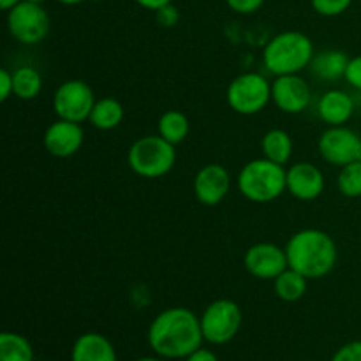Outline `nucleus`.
<instances>
[{
  "mask_svg": "<svg viewBox=\"0 0 361 361\" xmlns=\"http://www.w3.org/2000/svg\"><path fill=\"white\" fill-rule=\"evenodd\" d=\"M314 59V44L303 32L288 30L270 39L263 49L264 67L274 76L300 74Z\"/></svg>",
  "mask_w": 361,
  "mask_h": 361,
  "instance_id": "7ed1b4c3",
  "label": "nucleus"
},
{
  "mask_svg": "<svg viewBox=\"0 0 361 361\" xmlns=\"http://www.w3.org/2000/svg\"><path fill=\"white\" fill-rule=\"evenodd\" d=\"M231 178L221 164H207L194 176V194L197 201L207 207H215L221 203L229 192Z\"/></svg>",
  "mask_w": 361,
  "mask_h": 361,
  "instance_id": "4468645a",
  "label": "nucleus"
},
{
  "mask_svg": "<svg viewBox=\"0 0 361 361\" xmlns=\"http://www.w3.org/2000/svg\"><path fill=\"white\" fill-rule=\"evenodd\" d=\"M201 319L204 341L214 345H222L231 342L242 328V309L233 300H215L204 309Z\"/></svg>",
  "mask_w": 361,
  "mask_h": 361,
  "instance_id": "0eeeda50",
  "label": "nucleus"
},
{
  "mask_svg": "<svg viewBox=\"0 0 361 361\" xmlns=\"http://www.w3.org/2000/svg\"><path fill=\"white\" fill-rule=\"evenodd\" d=\"M94 104V90L83 80L63 81L53 94V109L56 116L69 122L81 123L90 118Z\"/></svg>",
  "mask_w": 361,
  "mask_h": 361,
  "instance_id": "1a4fd4ad",
  "label": "nucleus"
},
{
  "mask_svg": "<svg viewBox=\"0 0 361 361\" xmlns=\"http://www.w3.org/2000/svg\"><path fill=\"white\" fill-rule=\"evenodd\" d=\"M71 361H118V358L109 338L90 331L76 338L71 351Z\"/></svg>",
  "mask_w": 361,
  "mask_h": 361,
  "instance_id": "f3484780",
  "label": "nucleus"
},
{
  "mask_svg": "<svg viewBox=\"0 0 361 361\" xmlns=\"http://www.w3.org/2000/svg\"><path fill=\"white\" fill-rule=\"evenodd\" d=\"M21 0H0V7H2L4 11H11L14 6H18Z\"/></svg>",
  "mask_w": 361,
  "mask_h": 361,
  "instance_id": "72a5a7b5",
  "label": "nucleus"
},
{
  "mask_svg": "<svg viewBox=\"0 0 361 361\" xmlns=\"http://www.w3.org/2000/svg\"><path fill=\"white\" fill-rule=\"evenodd\" d=\"M331 361H361V341L349 342L342 345L334 355Z\"/></svg>",
  "mask_w": 361,
  "mask_h": 361,
  "instance_id": "bb28decb",
  "label": "nucleus"
},
{
  "mask_svg": "<svg viewBox=\"0 0 361 361\" xmlns=\"http://www.w3.org/2000/svg\"><path fill=\"white\" fill-rule=\"evenodd\" d=\"M185 361H219V358L214 355V353L208 351V349L200 348L197 351H194L192 355L187 356Z\"/></svg>",
  "mask_w": 361,
  "mask_h": 361,
  "instance_id": "2f4dec72",
  "label": "nucleus"
},
{
  "mask_svg": "<svg viewBox=\"0 0 361 361\" xmlns=\"http://www.w3.org/2000/svg\"><path fill=\"white\" fill-rule=\"evenodd\" d=\"M349 56L341 49H326L314 55L310 62V71L316 78L323 81H337L345 76Z\"/></svg>",
  "mask_w": 361,
  "mask_h": 361,
  "instance_id": "a211bd4d",
  "label": "nucleus"
},
{
  "mask_svg": "<svg viewBox=\"0 0 361 361\" xmlns=\"http://www.w3.org/2000/svg\"><path fill=\"white\" fill-rule=\"evenodd\" d=\"M176 161L175 145L162 136H145L133 143L127 152V162L136 175L159 178L168 175Z\"/></svg>",
  "mask_w": 361,
  "mask_h": 361,
  "instance_id": "39448f33",
  "label": "nucleus"
},
{
  "mask_svg": "<svg viewBox=\"0 0 361 361\" xmlns=\"http://www.w3.org/2000/svg\"><path fill=\"white\" fill-rule=\"evenodd\" d=\"M14 95L21 101H32L42 90V76L35 67L21 66L13 73Z\"/></svg>",
  "mask_w": 361,
  "mask_h": 361,
  "instance_id": "b1692460",
  "label": "nucleus"
},
{
  "mask_svg": "<svg viewBox=\"0 0 361 361\" xmlns=\"http://www.w3.org/2000/svg\"><path fill=\"white\" fill-rule=\"evenodd\" d=\"M228 6L238 14H252L264 4V0H226Z\"/></svg>",
  "mask_w": 361,
  "mask_h": 361,
  "instance_id": "c756f323",
  "label": "nucleus"
},
{
  "mask_svg": "<svg viewBox=\"0 0 361 361\" xmlns=\"http://www.w3.org/2000/svg\"><path fill=\"white\" fill-rule=\"evenodd\" d=\"M319 155L331 166L351 164L361 161V137L345 126H335L324 130L317 141Z\"/></svg>",
  "mask_w": 361,
  "mask_h": 361,
  "instance_id": "9d476101",
  "label": "nucleus"
},
{
  "mask_svg": "<svg viewBox=\"0 0 361 361\" xmlns=\"http://www.w3.org/2000/svg\"><path fill=\"white\" fill-rule=\"evenodd\" d=\"M289 268L307 279H321L330 274L338 259L337 243L321 229H302L286 245Z\"/></svg>",
  "mask_w": 361,
  "mask_h": 361,
  "instance_id": "f03ea898",
  "label": "nucleus"
},
{
  "mask_svg": "<svg viewBox=\"0 0 361 361\" xmlns=\"http://www.w3.org/2000/svg\"><path fill=\"white\" fill-rule=\"evenodd\" d=\"M353 0H312V7L321 16H338L345 13Z\"/></svg>",
  "mask_w": 361,
  "mask_h": 361,
  "instance_id": "a878e982",
  "label": "nucleus"
},
{
  "mask_svg": "<svg viewBox=\"0 0 361 361\" xmlns=\"http://www.w3.org/2000/svg\"><path fill=\"white\" fill-rule=\"evenodd\" d=\"M0 361H34V349L28 338L4 331L0 335Z\"/></svg>",
  "mask_w": 361,
  "mask_h": 361,
  "instance_id": "5701e85b",
  "label": "nucleus"
},
{
  "mask_svg": "<svg viewBox=\"0 0 361 361\" xmlns=\"http://www.w3.org/2000/svg\"><path fill=\"white\" fill-rule=\"evenodd\" d=\"M271 101L281 111L296 115L303 113L312 101V90L305 78L300 74L275 76L271 83Z\"/></svg>",
  "mask_w": 361,
  "mask_h": 361,
  "instance_id": "9b49d317",
  "label": "nucleus"
},
{
  "mask_svg": "<svg viewBox=\"0 0 361 361\" xmlns=\"http://www.w3.org/2000/svg\"><path fill=\"white\" fill-rule=\"evenodd\" d=\"M134 2L140 4L141 7H145V9L148 11H159L161 7L171 4V0H134Z\"/></svg>",
  "mask_w": 361,
  "mask_h": 361,
  "instance_id": "473e14b6",
  "label": "nucleus"
},
{
  "mask_svg": "<svg viewBox=\"0 0 361 361\" xmlns=\"http://www.w3.org/2000/svg\"><path fill=\"white\" fill-rule=\"evenodd\" d=\"M307 282H309V279L305 275L293 270V268H288L274 281L275 295L284 302H298L305 296Z\"/></svg>",
  "mask_w": 361,
  "mask_h": 361,
  "instance_id": "412c9836",
  "label": "nucleus"
},
{
  "mask_svg": "<svg viewBox=\"0 0 361 361\" xmlns=\"http://www.w3.org/2000/svg\"><path fill=\"white\" fill-rule=\"evenodd\" d=\"M337 185L345 197H361V161L351 162L341 169Z\"/></svg>",
  "mask_w": 361,
  "mask_h": 361,
  "instance_id": "393cba45",
  "label": "nucleus"
},
{
  "mask_svg": "<svg viewBox=\"0 0 361 361\" xmlns=\"http://www.w3.org/2000/svg\"><path fill=\"white\" fill-rule=\"evenodd\" d=\"M56 2L63 4V6H76V4L85 2V0H56Z\"/></svg>",
  "mask_w": 361,
  "mask_h": 361,
  "instance_id": "f704fd0d",
  "label": "nucleus"
},
{
  "mask_svg": "<svg viewBox=\"0 0 361 361\" xmlns=\"http://www.w3.org/2000/svg\"><path fill=\"white\" fill-rule=\"evenodd\" d=\"M28 2H35V4H42V2H46V0H28Z\"/></svg>",
  "mask_w": 361,
  "mask_h": 361,
  "instance_id": "e433bc0d",
  "label": "nucleus"
},
{
  "mask_svg": "<svg viewBox=\"0 0 361 361\" xmlns=\"http://www.w3.org/2000/svg\"><path fill=\"white\" fill-rule=\"evenodd\" d=\"M247 271L259 281H275L284 270H288V254L275 243H256L243 257Z\"/></svg>",
  "mask_w": 361,
  "mask_h": 361,
  "instance_id": "f8f14e48",
  "label": "nucleus"
},
{
  "mask_svg": "<svg viewBox=\"0 0 361 361\" xmlns=\"http://www.w3.org/2000/svg\"><path fill=\"white\" fill-rule=\"evenodd\" d=\"M228 104L240 115H256L271 101V83L259 73H243L229 83Z\"/></svg>",
  "mask_w": 361,
  "mask_h": 361,
  "instance_id": "423d86ee",
  "label": "nucleus"
},
{
  "mask_svg": "<svg viewBox=\"0 0 361 361\" xmlns=\"http://www.w3.org/2000/svg\"><path fill=\"white\" fill-rule=\"evenodd\" d=\"M123 106L113 97H102L95 101L88 122L99 130H111L122 123Z\"/></svg>",
  "mask_w": 361,
  "mask_h": 361,
  "instance_id": "aec40b11",
  "label": "nucleus"
},
{
  "mask_svg": "<svg viewBox=\"0 0 361 361\" xmlns=\"http://www.w3.org/2000/svg\"><path fill=\"white\" fill-rule=\"evenodd\" d=\"M11 95H14L13 73H9L7 69H0V101L6 102Z\"/></svg>",
  "mask_w": 361,
  "mask_h": 361,
  "instance_id": "7c9ffc66",
  "label": "nucleus"
},
{
  "mask_svg": "<svg viewBox=\"0 0 361 361\" xmlns=\"http://www.w3.org/2000/svg\"><path fill=\"white\" fill-rule=\"evenodd\" d=\"M7 28L21 44H37L48 35L49 16L42 4L21 0L18 6L7 11Z\"/></svg>",
  "mask_w": 361,
  "mask_h": 361,
  "instance_id": "6e6552de",
  "label": "nucleus"
},
{
  "mask_svg": "<svg viewBox=\"0 0 361 361\" xmlns=\"http://www.w3.org/2000/svg\"><path fill=\"white\" fill-rule=\"evenodd\" d=\"M261 152L268 161L284 166L293 155V140L286 130L271 129L261 140Z\"/></svg>",
  "mask_w": 361,
  "mask_h": 361,
  "instance_id": "6ab92c4d",
  "label": "nucleus"
},
{
  "mask_svg": "<svg viewBox=\"0 0 361 361\" xmlns=\"http://www.w3.org/2000/svg\"><path fill=\"white\" fill-rule=\"evenodd\" d=\"M85 141L83 127L76 122L59 118L46 129L42 143L53 157L66 159L76 154Z\"/></svg>",
  "mask_w": 361,
  "mask_h": 361,
  "instance_id": "ddd939ff",
  "label": "nucleus"
},
{
  "mask_svg": "<svg viewBox=\"0 0 361 361\" xmlns=\"http://www.w3.org/2000/svg\"><path fill=\"white\" fill-rule=\"evenodd\" d=\"M345 81L356 90H361V55L349 59L348 69H345Z\"/></svg>",
  "mask_w": 361,
  "mask_h": 361,
  "instance_id": "cd10ccee",
  "label": "nucleus"
},
{
  "mask_svg": "<svg viewBox=\"0 0 361 361\" xmlns=\"http://www.w3.org/2000/svg\"><path fill=\"white\" fill-rule=\"evenodd\" d=\"M288 171L284 166L267 157L247 162L238 173V189L245 200L254 203H270L288 190Z\"/></svg>",
  "mask_w": 361,
  "mask_h": 361,
  "instance_id": "20e7f679",
  "label": "nucleus"
},
{
  "mask_svg": "<svg viewBox=\"0 0 361 361\" xmlns=\"http://www.w3.org/2000/svg\"><path fill=\"white\" fill-rule=\"evenodd\" d=\"M136 361H162V360H159V358H140Z\"/></svg>",
  "mask_w": 361,
  "mask_h": 361,
  "instance_id": "c9c22d12",
  "label": "nucleus"
},
{
  "mask_svg": "<svg viewBox=\"0 0 361 361\" xmlns=\"http://www.w3.org/2000/svg\"><path fill=\"white\" fill-rule=\"evenodd\" d=\"M288 190L300 201H314L323 194L326 180L323 171L310 162H296L288 169Z\"/></svg>",
  "mask_w": 361,
  "mask_h": 361,
  "instance_id": "2eb2a0df",
  "label": "nucleus"
},
{
  "mask_svg": "<svg viewBox=\"0 0 361 361\" xmlns=\"http://www.w3.org/2000/svg\"><path fill=\"white\" fill-rule=\"evenodd\" d=\"M303 361H307V360H303Z\"/></svg>",
  "mask_w": 361,
  "mask_h": 361,
  "instance_id": "4c0bfd02",
  "label": "nucleus"
},
{
  "mask_svg": "<svg viewBox=\"0 0 361 361\" xmlns=\"http://www.w3.org/2000/svg\"><path fill=\"white\" fill-rule=\"evenodd\" d=\"M203 341L201 319L185 307L162 310L148 328V344L162 358H187L201 348Z\"/></svg>",
  "mask_w": 361,
  "mask_h": 361,
  "instance_id": "f257e3e1",
  "label": "nucleus"
},
{
  "mask_svg": "<svg viewBox=\"0 0 361 361\" xmlns=\"http://www.w3.org/2000/svg\"><path fill=\"white\" fill-rule=\"evenodd\" d=\"M157 14V21L162 25V27H175L180 20L178 9H176L173 4H168V6L161 7L159 11H155Z\"/></svg>",
  "mask_w": 361,
  "mask_h": 361,
  "instance_id": "c85d7f7f",
  "label": "nucleus"
},
{
  "mask_svg": "<svg viewBox=\"0 0 361 361\" xmlns=\"http://www.w3.org/2000/svg\"><path fill=\"white\" fill-rule=\"evenodd\" d=\"M317 115L330 127L344 126L355 115V101L348 92L328 90L317 101Z\"/></svg>",
  "mask_w": 361,
  "mask_h": 361,
  "instance_id": "dca6fc26",
  "label": "nucleus"
},
{
  "mask_svg": "<svg viewBox=\"0 0 361 361\" xmlns=\"http://www.w3.org/2000/svg\"><path fill=\"white\" fill-rule=\"evenodd\" d=\"M159 136L164 137L171 145H180L189 136V118L178 109H169L159 118Z\"/></svg>",
  "mask_w": 361,
  "mask_h": 361,
  "instance_id": "4be33fe9",
  "label": "nucleus"
}]
</instances>
